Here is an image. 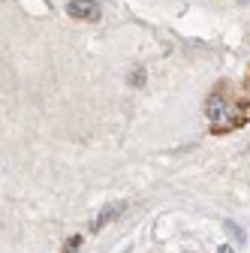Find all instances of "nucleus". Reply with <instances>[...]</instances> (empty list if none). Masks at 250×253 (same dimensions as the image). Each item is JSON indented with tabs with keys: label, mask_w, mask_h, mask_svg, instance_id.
Listing matches in <instances>:
<instances>
[{
	"label": "nucleus",
	"mask_w": 250,
	"mask_h": 253,
	"mask_svg": "<svg viewBox=\"0 0 250 253\" xmlns=\"http://www.w3.org/2000/svg\"><path fill=\"white\" fill-rule=\"evenodd\" d=\"M208 121H211V126L214 130H229V126H235V118H229V100H226V90L220 87V90H214L211 97H208Z\"/></svg>",
	"instance_id": "1"
},
{
	"label": "nucleus",
	"mask_w": 250,
	"mask_h": 253,
	"mask_svg": "<svg viewBox=\"0 0 250 253\" xmlns=\"http://www.w3.org/2000/svg\"><path fill=\"white\" fill-rule=\"evenodd\" d=\"M76 247H82V238H79V235L67 241V250H64V253H76Z\"/></svg>",
	"instance_id": "5"
},
{
	"label": "nucleus",
	"mask_w": 250,
	"mask_h": 253,
	"mask_svg": "<svg viewBox=\"0 0 250 253\" xmlns=\"http://www.w3.org/2000/svg\"><path fill=\"white\" fill-rule=\"evenodd\" d=\"M67 12L73 18H82V21H97L100 18V3L97 0H70Z\"/></svg>",
	"instance_id": "2"
},
{
	"label": "nucleus",
	"mask_w": 250,
	"mask_h": 253,
	"mask_svg": "<svg viewBox=\"0 0 250 253\" xmlns=\"http://www.w3.org/2000/svg\"><path fill=\"white\" fill-rule=\"evenodd\" d=\"M142 82H145V70H136L133 73V84H142Z\"/></svg>",
	"instance_id": "6"
},
{
	"label": "nucleus",
	"mask_w": 250,
	"mask_h": 253,
	"mask_svg": "<svg viewBox=\"0 0 250 253\" xmlns=\"http://www.w3.org/2000/svg\"><path fill=\"white\" fill-rule=\"evenodd\" d=\"M124 208H127V205H124V202H118V205H112L109 211H103V214H100L97 220H93V229H100V226H106L109 220H115V217H118V214H121Z\"/></svg>",
	"instance_id": "3"
},
{
	"label": "nucleus",
	"mask_w": 250,
	"mask_h": 253,
	"mask_svg": "<svg viewBox=\"0 0 250 253\" xmlns=\"http://www.w3.org/2000/svg\"><path fill=\"white\" fill-rule=\"evenodd\" d=\"M217 253H235V250H232L229 244H223V247H217Z\"/></svg>",
	"instance_id": "7"
},
{
	"label": "nucleus",
	"mask_w": 250,
	"mask_h": 253,
	"mask_svg": "<svg viewBox=\"0 0 250 253\" xmlns=\"http://www.w3.org/2000/svg\"><path fill=\"white\" fill-rule=\"evenodd\" d=\"M247 3H250V0H247Z\"/></svg>",
	"instance_id": "8"
},
{
	"label": "nucleus",
	"mask_w": 250,
	"mask_h": 253,
	"mask_svg": "<svg viewBox=\"0 0 250 253\" xmlns=\"http://www.w3.org/2000/svg\"><path fill=\"white\" fill-rule=\"evenodd\" d=\"M226 229H229V232H232V238H235V241H238V244H241V241H244V232H241V229H238V226H235V223H232V220H226Z\"/></svg>",
	"instance_id": "4"
}]
</instances>
